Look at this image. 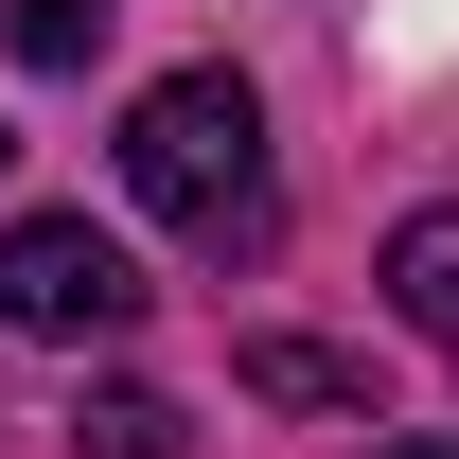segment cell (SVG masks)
<instances>
[{"mask_svg": "<svg viewBox=\"0 0 459 459\" xmlns=\"http://www.w3.org/2000/svg\"><path fill=\"white\" fill-rule=\"evenodd\" d=\"M124 195L177 230V247H212V265H247L265 230H283V195H265V107H247V71H160L142 107H124Z\"/></svg>", "mask_w": 459, "mask_h": 459, "instance_id": "1", "label": "cell"}, {"mask_svg": "<svg viewBox=\"0 0 459 459\" xmlns=\"http://www.w3.org/2000/svg\"><path fill=\"white\" fill-rule=\"evenodd\" d=\"M107 18H124V0H0L18 71H89V54H107Z\"/></svg>", "mask_w": 459, "mask_h": 459, "instance_id": "5", "label": "cell"}, {"mask_svg": "<svg viewBox=\"0 0 459 459\" xmlns=\"http://www.w3.org/2000/svg\"><path fill=\"white\" fill-rule=\"evenodd\" d=\"M389 318H406V336H459V195L389 230Z\"/></svg>", "mask_w": 459, "mask_h": 459, "instance_id": "3", "label": "cell"}, {"mask_svg": "<svg viewBox=\"0 0 459 459\" xmlns=\"http://www.w3.org/2000/svg\"><path fill=\"white\" fill-rule=\"evenodd\" d=\"M389 459H442V442H389Z\"/></svg>", "mask_w": 459, "mask_h": 459, "instance_id": "7", "label": "cell"}, {"mask_svg": "<svg viewBox=\"0 0 459 459\" xmlns=\"http://www.w3.org/2000/svg\"><path fill=\"white\" fill-rule=\"evenodd\" d=\"M247 389H265V406H371V371L318 353V336H247Z\"/></svg>", "mask_w": 459, "mask_h": 459, "instance_id": "4", "label": "cell"}, {"mask_svg": "<svg viewBox=\"0 0 459 459\" xmlns=\"http://www.w3.org/2000/svg\"><path fill=\"white\" fill-rule=\"evenodd\" d=\"M89 459H177V406L160 389H107L89 406Z\"/></svg>", "mask_w": 459, "mask_h": 459, "instance_id": "6", "label": "cell"}, {"mask_svg": "<svg viewBox=\"0 0 459 459\" xmlns=\"http://www.w3.org/2000/svg\"><path fill=\"white\" fill-rule=\"evenodd\" d=\"M124 318H142V265H124L89 212H18L0 230V336L89 353V336H124Z\"/></svg>", "mask_w": 459, "mask_h": 459, "instance_id": "2", "label": "cell"}]
</instances>
